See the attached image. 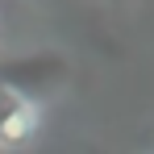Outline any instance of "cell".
Here are the masks:
<instances>
[{"label":"cell","instance_id":"cell-1","mask_svg":"<svg viewBox=\"0 0 154 154\" xmlns=\"http://www.w3.org/2000/svg\"><path fill=\"white\" fill-rule=\"evenodd\" d=\"M42 104L25 96V92H13V88H0V150H25L38 142L42 133Z\"/></svg>","mask_w":154,"mask_h":154}]
</instances>
